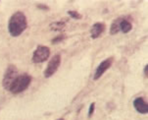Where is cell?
I'll list each match as a JSON object with an SVG mask.
<instances>
[{"instance_id": "cell-1", "label": "cell", "mask_w": 148, "mask_h": 120, "mask_svg": "<svg viewBox=\"0 0 148 120\" xmlns=\"http://www.w3.org/2000/svg\"><path fill=\"white\" fill-rule=\"evenodd\" d=\"M27 17L23 12L18 11L12 15L8 23V31L12 37H19L27 29Z\"/></svg>"}, {"instance_id": "cell-3", "label": "cell", "mask_w": 148, "mask_h": 120, "mask_svg": "<svg viewBox=\"0 0 148 120\" xmlns=\"http://www.w3.org/2000/svg\"><path fill=\"white\" fill-rule=\"evenodd\" d=\"M17 77H18V69H17V67L14 66V65H9V66L7 67L6 71H5L3 82H2L4 89L9 91L10 87L12 86V84H13V82L16 80Z\"/></svg>"}, {"instance_id": "cell-15", "label": "cell", "mask_w": 148, "mask_h": 120, "mask_svg": "<svg viewBox=\"0 0 148 120\" xmlns=\"http://www.w3.org/2000/svg\"><path fill=\"white\" fill-rule=\"evenodd\" d=\"M147 69H148V66H147V65H146V66L144 67V74H145V76H146V77H147V73H148Z\"/></svg>"}, {"instance_id": "cell-11", "label": "cell", "mask_w": 148, "mask_h": 120, "mask_svg": "<svg viewBox=\"0 0 148 120\" xmlns=\"http://www.w3.org/2000/svg\"><path fill=\"white\" fill-rule=\"evenodd\" d=\"M65 26H66L65 22H54L50 25V29L52 31H61L65 28Z\"/></svg>"}, {"instance_id": "cell-4", "label": "cell", "mask_w": 148, "mask_h": 120, "mask_svg": "<svg viewBox=\"0 0 148 120\" xmlns=\"http://www.w3.org/2000/svg\"><path fill=\"white\" fill-rule=\"evenodd\" d=\"M50 55V49L49 47L45 46H38L36 49L34 50L32 54V61L34 63H41L48 59Z\"/></svg>"}, {"instance_id": "cell-10", "label": "cell", "mask_w": 148, "mask_h": 120, "mask_svg": "<svg viewBox=\"0 0 148 120\" xmlns=\"http://www.w3.org/2000/svg\"><path fill=\"white\" fill-rule=\"evenodd\" d=\"M122 21V18H118L113 22L111 25V29H110V34H116L120 31V23Z\"/></svg>"}, {"instance_id": "cell-5", "label": "cell", "mask_w": 148, "mask_h": 120, "mask_svg": "<svg viewBox=\"0 0 148 120\" xmlns=\"http://www.w3.org/2000/svg\"><path fill=\"white\" fill-rule=\"evenodd\" d=\"M60 64H61V56H60V54H56V55H54L50 59L48 65H47L44 70L45 78H50L51 76H53L55 72L58 70Z\"/></svg>"}, {"instance_id": "cell-6", "label": "cell", "mask_w": 148, "mask_h": 120, "mask_svg": "<svg viewBox=\"0 0 148 120\" xmlns=\"http://www.w3.org/2000/svg\"><path fill=\"white\" fill-rule=\"evenodd\" d=\"M112 63H113V58H107V59H105L104 61H102L101 63L98 65L96 70H95L94 77H93L94 80H98L100 77L111 67Z\"/></svg>"}, {"instance_id": "cell-7", "label": "cell", "mask_w": 148, "mask_h": 120, "mask_svg": "<svg viewBox=\"0 0 148 120\" xmlns=\"http://www.w3.org/2000/svg\"><path fill=\"white\" fill-rule=\"evenodd\" d=\"M134 106L138 113L141 114H146L148 113V106L146 101H144V99L142 97H137L134 101Z\"/></svg>"}, {"instance_id": "cell-14", "label": "cell", "mask_w": 148, "mask_h": 120, "mask_svg": "<svg viewBox=\"0 0 148 120\" xmlns=\"http://www.w3.org/2000/svg\"><path fill=\"white\" fill-rule=\"evenodd\" d=\"M94 107H95V103H94V102H92V103L90 104L89 110H88V116H89V117H91V116H92V114H93V112H94Z\"/></svg>"}, {"instance_id": "cell-16", "label": "cell", "mask_w": 148, "mask_h": 120, "mask_svg": "<svg viewBox=\"0 0 148 120\" xmlns=\"http://www.w3.org/2000/svg\"><path fill=\"white\" fill-rule=\"evenodd\" d=\"M58 120H64V118H60V119H58Z\"/></svg>"}, {"instance_id": "cell-9", "label": "cell", "mask_w": 148, "mask_h": 120, "mask_svg": "<svg viewBox=\"0 0 148 120\" xmlns=\"http://www.w3.org/2000/svg\"><path fill=\"white\" fill-rule=\"evenodd\" d=\"M132 29V24H130L129 21H127V20L122 19L121 23H120V30H121L123 32L127 34V32H129Z\"/></svg>"}, {"instance_id": "cell-12", "label": "cell", "mask_w": 148, "mask_h": 120, "mask_svg": "<svg viewBox=\"0 0 148 120\" xmlns=\"http://www.w3.org/2000/svg\"><path fill=\"white\" fill-rule=\"evenodd\" d=\"M68 14H69L70 16H71L72 18H74V19H77V20L82 19V15L79 13H77V11H68Z\"/></svg>"}, {"instance_id": "cell-8", "label": "cell", "mask_w": 148, "mask_h": 120, "mask_svg": "<svg viewBox=\"0 0 148 120\" xmlns=\"http://www.w3.org/2000/svg\"><path fill=\"white\" fill-rule=\"evenodd\" d=\"M105 30V24L104 23H95L93 26L90 29V36H91L92 39H97L101 36V34L104 32Z\"/></svg>"}, {"instance_id": "cell-13", "label": "cell", "mask_w": 148, "mask_h": 120, "mask_svg": "<svg viewBox=\"0 0 148 120\" xmlns=\"http://www.w3.org/2000/svg\"><path fill=\"white\" fill-rule=\"evenodd\" d=\"M65 39V36L64 34H60V36H58V37H56L55 39L52 41V43L53 44H55V43H58V42H60V41H62L63 39Z\"/></svg>"}, {"instance_id": "cell-2", "label": "cell", "mask_w": 148, "mask_h": 120, "mask_svg": "<svg viewBox=\"0 0 148 120\" xmlns=\"http://www.w3.org/2000/svg\"><path fill=\"white\" fill-rule=\"evenodd\" d=\"M32 82V77L27 74H22L18 75L16 80L13 82L12 86L10 87L9 91L13 94H20V92H24L25 90L27 89Z\"/></svg>"}]
</instances>
